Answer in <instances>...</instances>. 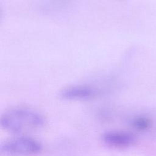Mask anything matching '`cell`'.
Masks as SVG:
<instances>
[{
    "label": "cell",
    "mask_w": 156,
    "mask_h": 156,
    "mask_svg": "<svg viewBox=\"0 0 156 156\" xmlns=\"http://www.w3.org/2000/svg\"><path fill=\"white\" fill-rule=\"evenodd\" d=\"M45 120L38 112L26 107H15L5 112L1 118V126L9 132L23 133L43 127Z\"/></svg>",
    "instance_id": "1"
},
{
    "label": "cell",
    "mask_w": 156,
    "mask_h": 156,
    "mask_svg": "<svg viewBox=\"0 0 156 156\" xmlns=\"http://www.w3.org/2000/svg\"><path fill=\"white\" fill-rule=\"evenodd\" d=\"M42 149L41 144L34 139L28 137H19L4 142L1 151L12 156H30L38 154Z\"/></svg>",
    "instance_id": "2"
},
{
    "label": "cell",
    "mask_w": 156,
    "mask_h": 156,
    "mask_svg": "<svg viewBox=\"0 0 156 156\" xmlns=\"http://www.w3.org/2000/svg\"><path fill=\"white\" fill-rule=\"evenodd\" d=\"M104 143L114 147H127L132 146L136 141L132 134L122 132H108L102 136Z\"/></svg>",
    "instance_id": "3"
},
{
    "label": "cell",
    "mask_w": 156,
    "mask_h": 156,
    "mask_svg": "<svg viewBox=\"0 0 156 156\" xmlns=\"http://www.w3.org/2000/svg\"><path fill=\"white\" fill-rule=\"evenodd\" d=\"M97 90L88 85H75L65 88L60 93L63 99L70 100L87 99L94 96Z\"/></svg>",
    "instance_id": "4"
},
{
    "label": "cell",
    "mask_w": 156,
    "mask_h": 156,
    "mask_svg": "<svg viewBox=\"0 0 156 156\" xmlns=\"http://www.w3.org/2000/svg\"><path fill=\"white\" fill-rule=\"evenodd\" d=\"M133 124L134 127L137 129L144 130L149 128L151 125V122L147 118L139 117L133 121Z\"/></svg>",
    "instance_id": "5"
}]
</instances>
